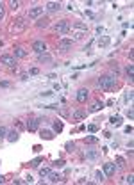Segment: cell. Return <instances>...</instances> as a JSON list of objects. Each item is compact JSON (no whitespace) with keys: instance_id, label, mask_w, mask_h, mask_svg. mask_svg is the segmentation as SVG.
Wrapping results in <instances>:
<instances>
[{"instance_id":"28","label":"cell","mask_w":134,"mask_h":185,"mask_svg":"<svg viewBox=\"0 0 134 185\" xmlns=\"http://www.w3.org/2000/svg\"><path fill=\"white\" fill-rule=\"evenodd\" d=\"M64 164H66V162H64L63 158H59V160H54L52 166H54V167H64Z\"/></svg>"},{"instance_id":"17","label":"cell","mask_w":134,"mask_h":185,"mask_svg":"<svg viewBox=\"0 0 134 185\" xmlns=\"http://www.w3.org/2000/svg\"><path fill=\"white\" fill-rule=\"evenodd\" d=\"M111 43V39H109V36H102L100 39H98V46L100 48H105V46Z\"/></svg>"},{"instance_id":"45","label":"cell","mask_w":134,"mask_h":185,"mask_svg":"<svg viewBox=\"0 0 134 185\" xmlns=\"http://www.w3.org/2000/svg\"><path fill=\"white\" fill-rule=\"evenodd\" d=\"M59 114H61V116H64V118H66V116H68V110H66V109H61V110H59Z\"/></svg>"},{"instance_id":"21","label":"cell","mask_w":134,"mask_h":185,"mask_svg":"<svg viewBox=\"0 0 134 185\" xmlns=\"http://www.w3.org/2000/svg\"><path fill=\"white\" fill-rule=\"evenodd\" d=\"M84 143H86V144H97V143H98V137H95V135H88V137L84 139Z\"/></svg>"},{"instance_id":"25","label":"cell","mask_w":134,"mask_h":185,"mask_svg":"<svg viewBox=\"0 0 134 185\" xmlns=\"http://www.w3.org/2000/svg\"><path fill=\"white\" fill-rule=\"evenodd\" d=\"M125 71H127L129 78H132V77H134V68H132V64H127V68H125Z\"/></svg>"},{"instance_id":"6","label":"cell","mask_w":134,"mask_h":185,"mask_svg":"<svg viewBox=\"0 0 134 185\" xmlns=\"http://www.w3.org/2000/svg\"><path fill=\"white\" fill-rule=\"evenodd\" d=\"M0 64H6L7 68H16V57L14 55H9V54H4L2 57H0Z\"/></svg>"},{"instance_id":"36","label":"cell","mask_w":134,"mask_h":185,"mask_svg":"<svg viewBox=\"0 0 134 185\" xmlns=\"http://www.w3.org/2000/svg\"><path fill=\"white\" fill-rule=\"evenodd\" d=\"M95 178H97V181H102V180H104V173L97 171V173H95Z\"/></svg>"},{"instance_id":"37","label":"cell","mask_w":134,"mask_h":185,"mask_svg":"<svg viewBox=\"0 0 134 185\" xmlns=\"http://www.w3.org/2000/svg\"><path fill=\"white\" fill-rule=\"evenodd\" d=\"M116 164H118L120 167H123V166H125V160H123L122 157H116Z\"/></svg>"},{"instance_id":"16","label":"cell","mask_w":134,"mask_h":185,"mask_svg":"<svg viewBox=\"0 0 134 185\" xmlns=\"http://www.w3.org/2000/svg\"><path fill=\"white\" fill-rule=\"evenodd\" d=\"M48 180H50L52 183H56V181H63L64 178H63L61 174H57V173H48Z\"/></svg>"},{"instance_id":"40","label":"cell","mask_w":134,"mask_h":185,"mask_svg":"<svg viewBox=\"0 0 134 185\" xmlns=\"http://www.w3.org/2000/svg\"><path fill=\"white\" fill-rule=\"evenodd\" d=\"M11 7H13V11H14V9H18V7H20V2H16V0H13V2H11Z\"/></svg>"},{"instance_id":"5","label":"cell","mask_w":134,"mask_h":185,"mask_svg":"<svg viewBox=\"0 0 134 185\" xmlns=\"http://www.w3.org/2000/svg\"><path fill=\"white\" fill-rule=\"evenodd\" d=\"M54 29H56V32L68 34L70 32V23H68V20H61V21H57L56 25H54Z\"/></svg>"},{"instance_id":"48","label":"cell","mask_w":134,"mask_h":185,"mask_svg":"<svg viewBox=\"0 0 134 185\" xmlns=\"http://www.w3.org/2000/svg\"><path fill=\"white\" fill-rule=\"evenodd\" d=\"M2 44H4V41H2V39H0V46H2Z\"/></svg>"},{"instance_id":"19","label":"cell","mask_w":134,"mask_h":185,"mask_svg":"<svg viewBox=\"0 0 134 185\" xmlns=\"http://www.w3.org/2000/svg\"><path fill=\"white\" fill-rule=\"evenodd\" d=\"M72 118H73V119H86V112H84V110H75V112L72 114Z\"/></svg>"},{"instance_id":"15","label":"cell","mask_w":134,"mask_h":185,"mask_svg":"<svg viewBox=\"0 0 134 185\" xmlns=\"http://www.w3.org/2000/svg\"><path fill=\"white\" fill-rule=\"evenodd\" d=\"M39 135L45 139V141H50V139H54V133L50 130H39Z\"/></svg>"},{"instance_id":"13","label":"cell","mask_w":134,"mask_h":185,"mask_svg":"<svg viewBox=\"0 0 134 185\" xmlns=\"http://www.w3.org/2000/svg\"><path fill=\"white\" fill-rule=\"evenodd\" d=\"M45 9L50 11V13H56V11L61 9V4L59 2H47V4H45Z\"/></svg>"},{"instance_id":"9","label":"cell","mask_w":134,"mask_h":185,"mask_svg":"<svg viewBox=\"0 0 134 185\" xmlns=\"http://www.w3.org/2000/svg\"><path fill=\"white\" fill-rule=\"evenodd\" d=\"M102 167H104V174H105V176H113L115 171H116V166L113 164V162H105Z\"/></svg>"},{"instance_id":"23","label":"cell","mask_w":134,"mask_h":185,"mask_svg":"<svg viewBox=\"0 0 134 185\" xmlns=\"http://www.w3.org/2000/svg\"><path fill=\"white\" fill-rule=\"evenodd\" d=\"M38 61H39V62H50V61H52V57H50V55H47V54H41V55L38 57Z\"/></svg>"},{"instance_id":"32","label":"cell","mask_w":134,"mask_h":185,"mask_svg":"<svg viewBox=\"0 0 134 185\" xmlns=\"http://www.w3.org/2000/svg\"><path fill=\"white\" fill-rule=\"evenodd\" d=\"M109 66H111V69L115 71V75H118V64H116V62H109Z\"/></svg>"},{"instance_id":"22","label":"cell","mask_w":134,"mask_h":185,"mask_svg":"<svg viewBox=\"0 0 134 185\" xmlns=\"http://www.w3.org/2000/svg\"><path fill=\"white\" fill-rule=\"evenodd\" d=\"M109 123L115 125V126H120V125H122V118H120V116H113V118L109 119Z\"/></svg>"},{"instance_id":"47","label":"cell","mask_w":134,"mask_h":185,"mask_svg":"<svg viewBox=\"0 0 134 185\" xmlns=\"http://www.w3.org/2000/svg\"><path fill=\"white\" fill-rule=\"evenodd\" d=\"M4 181H6V178H4V176H0V183H4Z\"/></svg>"},{"instance_id":"26","label":"cell","mask_w":134,"mask_h":185,"mask_svg":"<svg viewBox=\"0 0 134 185\" xmlns=\"http://www.w3.org/2000/svg\"><path fill=\"white\" fill-rule=\"evenodd\" d=\"M64 148H66V151L73 153V151H75V143H66V144H64Z\"/></svg>"},{"instance_id":"31","label":"cell","mask_w":134,"mask_h":185,"mask_svg":"<svg viewBox=\"0 0 134 185\" xmlns=\"http://www.w3.org/2000/svg\"><path fill=\"white\" fill-rule=\"evenodd\" d=\"M14 126L18 128V132H21V130H24V128H25V126H24V123H21L20 119H16V121H14Z\"/></svg>"},{"instance_id":"35","label":"cell","mask_w":134,"mask_h":185,"mask_svg":"<svg viewBox=\"0 0 134 185\" xmlns=\"http://www.w3.org/2000/svg\"><path fill=\"white\" fill-rule=\"evenodd\" d=\"M88 130L91 132V133H95V132H98V126L97 125H88Z\"/></svg>"},{"instance_id":"12","label":"cell","mask_w":134,"mask_h":185,"mask_svg":"<svg viewBox=\"0 0 134 185\" xmlns=\"http://www.w3.org/2000/svg\"><path fill=\"white\" fill-rule=\"evenodd\" d=\"M48 25H50V20L47 16H39L38 21H36V27L38 29H45V27H48Z\"/></svg>"},{"instance_id":"3","label":"cell","mask_w":134,"mask_h":185,"mask_svg":"<svg viewBox=\"0 0 134 185\" xmlns=\"http://www.w3.org/2000/svg\"><path fill=\"white\" fill-rule=\"evenodd\" d=\"M98 85L104 89V91H113L116 87V78L111 77V75H102L98 78Z\"/></svg>"},{"instance_id":"38","label":"cell","mask_w":134,"mask_h":185,"mask_svg":"<svg viewBox=\"0 0 134 185\" xmlns=\"http://www.w3.org/2000/svg\"><path fill=\"white\" fill-rule=\"evenodd\" d=\"M132 181H134V176H132V174H129V176H125V183H129V185H130Z\"/></svg>"},{"instance_id":"24","label":"cell","mask_w":134,"mask_h":185,"mask_svg":"<svg viewBox=\"0 0 134 185\" xmlns=\"http://www.w3.org/2000/svg\"><path fill=\"white\" fill-rule=\"evenodd\" d=\"M41 162H43V157H36L34 160H31V166H32V167H38Z\"/></svg>"},{"instance_id":"42","label":"cell","mask_w":134,"mask_h":185,"mask_svg":"<svg viewBox=\"0 0 134 185\" xmlns=\"http://www.w3.org/2000/svg\"><path fill=\"white\" fill-rule=\"evenodd\" d=\"M0 85H2V87H11V82L9 80H4V82H0Z\"/></svg>"},{"instance_id":"27","label":"cell","mask_w":134,"mask_h":185,"mask_svg":"<svg viewBox=\"0 0 134 185\" xmlns=\"http://www.w3.org/2000/svg\"><path fill=\"white\" fill-rule=\"evenodd\" d=\"M98 155H100L98 151H88V153H86V157H88V158H91V160L98 158Z\"/></svg>"},{"instance_id":"18","label":"cell","mask_w":134,"mask_h":185,"mask_svg":"<svg viewBox=\"0 0 134 185\" xmlns=\"http://www.w3.org/2000/svg\"><path fill=\"white\" fill-rule=\"evenodd\" d=\"M13 55H14V57H25V55H27V52H25L24 48H21V46H16Z\"/></svg>"},{"instance_id":"29","label":"cell","mask_w":134,"mask_h":185,"mask_svg":"<svg viewBox=\"0 0 134 185\" xmlns=\"http://www.w3.org/2000/svg\"><path fill=\"white\" fill-rule=\"evenodd\" d=\"M54 130L59 133V132L63 130V123H61V121H54Z\"/></svg>"},{"instance_id":"41","label":"cell","mask_w":134,"mask_h":185,"mask_svg":"<svg viewBox=\"0 0 134 185\" xmlns=\"http://www.w3.org/2000/svg\"><path fill=\"white\" fill-rule=\"evenodd\" d=\"M4 18V2H0V20Z\"/></svg>"},{"instance_id":"39","label":"cell","mask_w":134,"mask_h":185,"mask_svg":"<svg viewBox=\"0 0 134 185\" xmlns=\"http://www.w3.org/2000/svg\"><path fill=\"white\" fill-rule=\"evenodd\" d=\"M41 96L48 98V96H54V91H47V92H41Z\"/></svg>"},{"instance_id":"20","label":"cell","mask_w":134,"mask_h":185,"mask_svg":"<svg viewBox=\"0 0 134 185\" xmlns=\"http://www.w3.org/2000/svg\"><path fill=\"white\" fill-rule=\"evenodd\" d=\"M18 135H20V133L14 132V130L9 132V133H7V141H9V143H16V141H18Z\"/></svg>"},{"instance_id":"14","label":"cell","mask_w":134,"mask_h":185,"mask_svg":"<svg viewBox=\"0 0 134 185\" xmlns=\"http://www.w3.org/2000/svg\"><path fill=\"white\" fill-rule=\"evenodd\" d=\"M104 107H105V103H104V102H95L91 107H89V110H91V112H98V110H102Z\"/></svg>"},{"instance_id":"30","label":"cell","mask_w":134,"mask_h":185,"mask_svg":"<svg viewBox=\"0 0 134 185\" xmlns=\"http://www.w3.org/2000/svg\"><path fill=\"white\" fill-rule=\"evenodd\" d=\"M48 173H50L48 167H41V169H39V176H48Z\"/></svg>"},{"instance_id":"7","label":"cell","mask_w":134,"mask_h":185,"mask_svg":"<svg viewBox=\"0 0 134 185\" xmlns=\"http://www.w3.org/2000/svg\"><path fill=\"white\" fill-rule=\"evenodd\" d=\"M43 9H45V7H41V6L31 7V9H29V18H31V20H38V18L43 14Z\"/></svg>"},{"instance_id":"46","label":"cell","mask_w":134,"mask_h":185,"mask_svg":"<svg viewBox=\"0 0 134 185\" xmlns=\"http://www.w3.org/2000/svg\"><path fill=\"white\" fill-rule=\"evenodd\" d=\"M20 78H21V80H29V75H27V73H21Z\"/></svg>"},{"instance_id":"10","label":"cell","mask_w":134,"mask_h":185,"mask_svg":"<svg viewBox=\"0 0 134 185\" xmlns=\"http://www.w3.org/2000/svg\"><path fill=\"white\" fill-rule=\"evenodd\" d=\"M75 98H77V102H79V103H84V102L89 98V91H88V89H79Z\"/></svg>"},{"instance_id":"33","label":"cell","mask_w":134,"mask_h":185,"mask_svg":"<svg viewBox=\"0 0 134 185\" xmlns=\"http://www.w3.org/2000/svg\"><path fill=\"white\" fill-rule=\"evenodd\" d=\"M7 135V128L6 126H0V139H4Z\"/></svg>"},{"instance_id":"4","label":"cell","mask_w":134,"mask_h":185,"mask_svg":"<svg viewBox=\"0 0 134 185\" xmlns=\"http://www.w3.org/2000/svg\"><path fill=\"white\" fill-rule=\"evenodd\" d=\"M72 39H68V37H63L59 43H57V50L59 52H63V54H66V52H70L72 50Z\"/></svg>"},{"instance_id":"34","label":"cell","mask_w":134,"mask_h":185,"mask_svg":"<svg viewBox=\"0 0 134 185\" xmlns=\"http://www.w3.org/2000/svg\"><path fill=\"white\" fill-rule=\"evenodd\" d=\"M123 100H125V102H130V100H132V91H127V92H125Z\"/></svg>"},{"instance_id":"43","label":"cell","mask_w":134,"mask_h":185,"mask_svg":"<svg viewBox=\"0 0 134 185\" xmlns=\"http://www.w3.org/2000/svg\"><path fill=\"white\" fill-rule=\"evenodd\" d=\"M38 73H39V69H38V68H32L31 71H29V75H38Z\"/></svg>"},{"instance_id":"1","label":"cell","mask_w":134,"mask_h":185,"mask_svg":"<svg viewBox=\"0 0 134 185\" xmlns=\"http://www.w3.org/2000/svg\"><path fill=\"white\" fill-rule=\"evenodd\" d=\"M25 29H27V20H25L24 16L14 18V20L11 21V25H9V32H11L13 36H18V34H21V32H25Z\"/></svg>"},{"instance_id":"8","label":"cell","mask_w":134,"mask_h":185,"mask_svg":"<svg viewBox=\"0 0 134 185\" xmlns=\"http://www.w3.org/2000/svg\"><path fill=\"white\" fill-rule=\"evenodd\" d=\"M32 50L36 52V54H45V52H47V44H45L43 41H34L32 43Z\"/></svg>"},{"instance_id":"11","label":"cell","mask_w":134,"mask_h":185,"mask_svg":"<svg viewBox=\"0 0 134 185\" xmlns=\"http://www.w3.org/2000/svg\"><path fill=\"white\" fill-rule=\"evenodd\" d=\"M38 126H39V119L38 118H29V121H27V130L29 132H36L38 130Z\"/></svg>"},{"instance_id":"2","label":"cell","mask_w":134,"mask_h":185,"mask_svg":"<svg viewBox=\"0 0 134 185\" xmlns=\"http://www.w3.org/2000/svg\"><path fill=\"white\" fill-rule=\"evenodd\" d=\"M70 30H72V36H73V39L81 41V39H84V37H86L88 27H86V23H81V21H77V23H73V25H70Z\"/></svg>"},{"instance_id":"44","label":"cell","mask_w":134,"mask_h":185,"mask_svg":"<svg viewBox=\"0 0 134 185\" xmlns=\"http://www.w3.org/2000/svg\"><path fill=\"white\" fill-rule=\"evenodd\" d=\"M127 116H129V119H132V116H134V112H132V109H130V107L127 109Z\"/></svg>"}]
</instances>
